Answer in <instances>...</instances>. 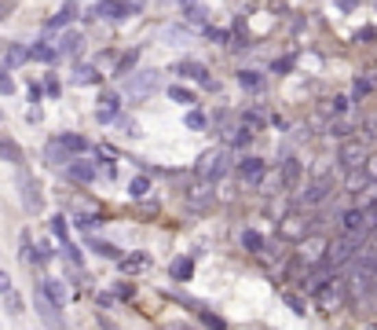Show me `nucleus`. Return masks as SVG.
I'll use <instances>...</instances> for the list:
<instances>
[{"label": "nucleus", "instance_id": "f257e3e1", "mask_svg": "<svg viewBox=\"0 0 377 330\" xmlns=\"http://www.w3.org/2000/svg\"><path fill=\"white\" fill-rule=\"evenodd\" d=\"M161 84V73L158 70H143V73H132V78H125V99L132 103H143L150 92H154Z\"/></svg>", "mask_w": 377, "mask_h": 330}, {"label": "nucleus", "instance_id": "f03ea898", "mask_svg": "<svg viewBox=\"0 0 377 330\" xmlns=\"http://www.w3.org/2000/svg\"><path fill=\"white\" fill-rule=\"evenodd\" d=\"M359 246H363V242H359V239H348V235H337V239H333V242H330V250H326V264H330V268H333V272H337V268H344V264H348V261L355 257V253H359Z\"/></svg>", "mask_w": 377, "mask_h": 330}, {"label": "nucleus", "instance_id": "7ed1b4c3", "mask_svg": "<svg viewBox=\"0 0 377 330\" xmlns=\"http://www.w3.org/2000/svg\"><path fill=\"white\" fill-rule=\"evenodd\" d=\"M228 162H231V151H212V154L202 158L198 176L206 180V184H212V180H220L223 173H228Z\"/></svg>", "mask_w": 377, "mask_h": 330}, {"label": "nucleus", "instance_id": "20e7f679", "mask_svg": "<svg viewBox=\"0 0 377 330\" xmlns=\"http://www.w3.org/2000/svg\"><path fill=\"white\" fill-rule=\"evenodd\" d=\"M143 4H92L88 15L92 19H110V23H121L125 15H139Z\"/></svg>", "mask_w": 377, "mask_h": 330}, {"label": "nucleus", "instance_id": "39448f33", "mask_svg": "<svg viewBox=\"0 0 377 330\" xmlns=\"http://www.w3.org/2000/svg\"><path fill=\"white\" fill-rule=\"evenodd\" d=\"M19 191H23L26 213H37V209H40V187H37V180L29 176L26 169H19Z\"/></svg>", "mask_w": 377, "mask_h": 330}, {"label": "nucleus", "instance_id": "423d86ee", "mask_svg": "<svg viewBox=\"0 0 377 330\" xmlns=\"http://www.w3.org/2000/svg\"><path fill=\"white\" fill-rule=\"evenodd\" d=\"M337 162H341L344 169H348V173H363V165L370 162V158H366V151H363V147L352 140V143H344V147H341Z\"/></svg>", "mask_w": 377, "mask_h": 330}, {"label": "nucleus", "instance_id": "0eeeda50", "mask_svg": "<svg viewBox=\"0 0 377 330\" xmlns=\"http://www.w3.org/2000/svg\"><path fill=\"white\" fill-rule=\"evenodd\" d=\"M330 176H315L311 180V184L304 187V195H300V202H304V206H319V202H326L330 198Z\"/></svg>", "mask_w": 377, "mask_h": 330}, {"label": "nucleus", "instance_id": "6e6552de", "mask_svg": "<svg viewBox=\"0 0 377 330\" xmlns=\"http://www.w3.org/2000/svg\"><path fill=\"white\" fill-rule=\"evenodd\" d=\"M37 312H40V319L51 327V330H62V319H59V305L51 301V297L45 294V290H37Z\"/></svg>", "mask_w": 377, "mask_h": 330}, {"label": "nucleus", "instance_id": "1a4fd4ad", "mask_svg": "<svg viewBox=\"0 0 377 330\" xmlns=\"http://www.w3.org/2000/svg\"><path fill=\"white\" fill-rule=\"evenodd\" d=\"M239 176L245 180V184H260V180L267 176V165L260 162V158H242V162H239Z\"/></svg>", "mask_w": 377, "mask_h": 330}, {"label": "nucleus", "instance_id": "9d476101", "mask_svg": "<svg viewBox=\"0 0 377 330\" xmlns=\"http://www.w3.org/2000/svg\"><path fill=\"white\" fill-rule=\"evenodd\" d=\"M81 48H84V34H77V30H66V34H62V40H59V56L77 59Z\"/></svg>", "mask_w": 377, "mask_h": 330}, {"label": "nucleus", "instance_id": "9b49d317", "mask_svg": "<svg viewBox=\"0 0 377 330\" xmlns=\"http://www.w3.org/2000/svg\"><path fill=\"white\" fill-rule=\"evenodd\" d=\"M66 176L77 180V184H92V180H95V165L92 162H70L66 165Z\"/></svg>", "mask_w": 377, "mask_h": 330}, {"label": "nucleus", "instance_id": "f8f14e48", "mask_svg": "<svg viewBox=\"0 0 377 330\" xmlns=\"http://www.w3.org/2000/svg\"><path fill=\"white\" fill-rule=\"evenodd\" d=\"M180 73H183V78H195V81H202L206 89H212V84H217V81L209 78V70L202 67V62H180Z\"/></svg>", "mask_w": 377, "mask_h": 330}, {"label": "nucleus", "instance_id": "ddd939ff", "mask_svg": "<svg viewBox=\"0 0 377 330\" xmlns=\"http://www.w3.org/2000/svg\"><path fill=\"white\" fill-rule=\"evenodd\" d=\"M212 184H198V187H191V195H187V202H191V209H209L212 206Z\"/></svg>", "mask_w": 377, "mask_h": 330}, {"label": "nucleus", "instance_id": "4468645a", "mask_svg": "<svg viewBox=\"0 0 377 330\" xmlns=\"http://www.w3.org/2000/svg\"><path fill=\"white\" fill-rule=\"evenodd\" d=\"M59 147H66V151H73V154H84L92 143L84 140L81 132H62V136H59Z\"/></svg>", "mask_w": 377, "mask_h": 330}, {"label": "nucleus", "instance_id": "2eb2a0df", "mask_svg": "<svg viewBox=\"0 0 377 330\" xmlns=\"http://www.w3.org/2000/svg\"><path fill=\"white\" fill-rule=\"evenodd\" d=\"M40 290H45L56 305H66V301H70V290H66L59 279H45V283H40Z\"/></svg>", "mask_w": 377, "mask_h": 330}, {"label": "nucleus", "instance_id": "dca6fc26", "mask_svg": "<svg viewBox=\"0 0 377 330\" xmlns=\"http://www.w3.org/2000/svg\"><path fill=\"white\" fill-rule=\"evenodd\" d=\"M26 59H29V48H23V45H8V51H4V70L23 67Z\"/></svg>", "mask_w": 377, "mask_h": 330}, {"label": "nucleus", "instance_id": "f3484780", "mask_svg": "<svg viewBox=\"0 0 377 330\" xmlns=\"http://www.w3.org/2000/svg\"><path fill=\"white\" fill-rule=\"evenodd\" d=\"M117 268H121V272H143V268H150V253H132V257H121V261H117Z\"/></svg>", "mask_w": 377, "mask_h": 330}, {"label": "nucleus", "instance_id": "a211bd4d", "mask_svg": "<svg viewBox=\"0 0 377 330\" xmlns=\"http://www.w3.org/2000/svg\"><path fill=\"white\" fill-rule=\"evenodd\" d=\"M29 59H37V62H56V59H59V48H56V45H45V40H40V45L29 48Z\"/></svg>", "mask_w": 377, "mask_h": 330}, {"label": "nucleus", "instance_id": "6ab92c4d", "mask_svg": "<svg viewBox=\"0 0 377 330\" xmlns=\"http://www.w3.org/2000/svg\"><path fill=\"white\" fill-rule=\"evenodd\" d=\"M239 84H242L245 92H260L264 89V78L256 70H239Z\"/></svg>", "mask_w": 377, "mask_h": 330}, {"label": "nucleus", "instance_id": "aec40b11", "mask_svg": "<svg viewBox=\"0 0 377 330\" xmlns=\"http://www.w3.org/2000/svg\"><path fill=\"white\" fill-rule=\"evenodd\" d=\"M191 275H195V261H191V257H180V261H172V279L187 283Z\"/></svg>", "mask_w": 377, "mask_h": 330}, {"label": "nucleus", "instance_id": "412c9836", "mask_svg": "<svg viewBox=\"0 0 377 330\" xmlns=\"http://www.w3.org/2000/svg\"><path fill=\"white\" fill-rule=\"evenodd\" d=\"M169 99H172V103H183V106H195L198 95L191 92V89H183V84H172V89H169Z\"/></svg>", "mask_w": 377, "mask_h": 330}, {"label": "nucleus", "instance_id": "4be33fe9", "mask_svg": "<svg viewBox=\"0 0 377 330\" xmlns=\"http://www.w3.org/2000/svg\"><path fill=\"white\" fill-rule=\"evenodd\" d=\"M73 15H77V4H62V8H59V15H56V19H48V30H59V26H66Z\"/></svg>", "mask_w": 377, "mask_h": 330}, {"label": "nucleus", "instance_id": "5701e85b", "mask_svg": "<svg viewBox=\"0 0 377 330\" xmlns=\"http://www.w3.org/2000/svg\"><path fill=\"white\" fill-rule=\"evenodd\" d=\"M88 246H92V253H99V257L121 261V250H117V246H110V242H99V239H95V235H92V242H88Z\"/></svg>", "mask_w": 377, "mask_h": 330}, {"label": "nucleus", "instance_id": "b1692460", "mask_svg": "<svg viewBox=\"0 0 377 330\" xmlns=\"http://www.w3.org/2000/svg\"><path fill=\"white\" fill-rule=\"evenodd\" d=\"M73 81H77V84H95V81H99V70L88 67V62H81V67L73 70Z\"/></svg>", "mask_w": 377, "mask_h": 330}, {"label": "nucleus", "instance_id": "393cba45", "mask_svg": "<svg viewBox=\"0 0 377 330\" xmlns=\"http://www.w3.org/2000/svg\"><path fill=\"white\" fill-rule=\"evenodd\" d=\"M282 235H286V239H297V235H300V239H304V235H308V228H304V220H297V217H289V220H282Z\"/></svg>", "mask_w": 377, "mask_h": 330}, {"label": "nucleus", "instance_id": "a878e982", "mask_svg": "<svg viewBox=\"0 0 377 330\" xmlns=\"http://www.w3.org/2000/svg\"><path fill=\"white\" fill-rule=\"evenodd\" d=\"M242 246L250 253H264V235L260 231H242Z\"/></svg>", "mask_w": 377, "mask_h": 330}, {"label": "nucleus", "instance_id": "bb28decb", "mask_svg": "<svg viewBox=\"0 0 377 330\" xmlns=\"http://www.w3.org/2000/svg\"><path fill=\"white\" fill-rule=\"evenodd\" d=\"M297 173H300V162H297V158H286V165H282V184L293 187V184H297Z\"/></svg>", "mask_w": 377, "mask_h": 330}, {"label": "nucleus", "instance_id": "cd10ccee", "mask_svg": "<svg viewBox=\"0 0 377 330\" xmlns=\"http://www.w3.org/2000/svg\"><path fill=\"white\" fill-rule=\"evenodd\" d=\"M0 158H8V162H15V165H23V151L12 143V140H0Z\"/></svg>", "mask_w": 377, "mask_h": 330}, {"label": "nucleus", "instance_id": "c85d7f7f", "mask_svg": "<svg viewBox=\"0 0 377 330\" xmlns=\"http://www.w3.org/2000/svg\"><path fill=\"white\" fill-rule=\"evenodd\" d=\"M136 59H139V51H136V48L128 51V56H121V59H117V78H125V73L136 67Z\"/></svg>", "mask_w": 377, "mask_h": 330}, {"label": "nucleus", "instance_id": "c756f323", "mask_svg": "<svg viewBox=\"0 0 377 330\" xmlns=\"http://www.w3.org/2000/svg\"><path fill=\"white\" fill-rule=\"evenodd\" d=\"M147 191H150V180L147 176H136L132 184H128V195H132V198H143Z\"/></svg>", "mask_w": 377, "mask_h": 330}, {"label": "nucleus", "instance_id": "7c9ffc66", "mask_svg": "<svg viewBox=\"0 0 377 330\" xmlns=\"http://www.w3.org/2000/svg\"><path fill=\"white\" fill-rule=\"evenodd\" d=\"M180 12H183V15H187V19H191V23H202V15H206V8H202V4H183V8H180Z\"/></svg>", "mask_w": 377, "mask_h": 330}, {"label": "nucleus", "instance_id": "2f4dec72", "mask_svg": "<svg viewBox=\"0 0 377 330\" xmlns=\"http://www.w3.org/2000/svg\"><path fill=\"white\" fill-rule=\"evenodd\" d=\"M51 228H56V235L62 239V246H70V231H66V217H56V220H51Z\"/></svg>", "mask_w": 377, "mask_h": 330}, {"label": "nucleus", "instance_id": "473e14b6", "mask_svg": "<svg viewBox=\"0 0 377 330\" xmlns=\"http://www.w3.org/2000/svg\"><path fill=\"white\" fill-rule=\"evenodd\" d=\"M12 92H15V81L8 78V70H4V67H0V95H12Z\"/></svg>", "mask_w": 377, "mask_h": 330}, {"label": "nucleus", "instance_id": "72a5a7b5", "mask_svg": "<svg viewBox=\"0 0 377 330\" xmlns=\"http://www.w3.org/2000/svg\"><path fill=\"white\" fill-rule=\"evenodd\" d=\"M187 125H191V129H206V114H202V110H191V114H187Z\"/></svg>", "mask_w": 377, "mask_h": 330}, {"label": "nucleus", "instance_id": "f704fd0d", "mask_svg": "<svg viewBox=\"0 0 377 330\" xmlns=\"http://www.w3.org/2000/svg\"><path fill=\"white\" fill-rule=\"evenodd\" d=\"M286 305H289V308H293V312H297V316H304V301H300V297H297V294H286Z\"/></svg>", "mask_w": 377, "mask_h": 330}, {"label": "nucleus", "instance_id": "c9c22d12", "mask_svg": "<svg viewBox=\"0 0 377 330\" xmlns=\"http://www.w3.org/2000/svg\"><path fill=\"white\" fill-rule=\"evenodd\" d=\"M202 319H206V323H209L212 330H223V327H228V323H223L220 316H212V312H206V316H202Z\"/></svg>", "mask_w": 377, "mask_h": 330}, {"label": "nucleus", "instance_id": "e433bc0d", "mask_svg": "<svg viewBox=\"0 0 377 330\" xmlns=\"http://www.w3.org/2000/svg\"><path fill=\"white\" fill-rule=\"evenodd\" d=\"M40 95H45V89H40V84L34 81V84H29V99H34V103H40Z\"/></svg>", "mask_w": 377, "mask_h": 330}, {"label": "nucleus", "instance_id": "4c0bfd02", "mask_svg": "<svg viewBox=\"0 0 377 330\" xmlns=\"http://www.w3.org/2000/svg\"><path fill=\"white\" fill-rule=\"evenodd\" d=\"M0 294H4V297H8V294H12V279H8V275H4V272H0Z\"/></svg>", "mask_w": 377, "mask_h": 330}, {"label": "nucleus", "instance_id": "58836bf2", "mask_svg": "<svg viewBox=\"0 0 377 330\" xmlns=\"http://www.w3.org/2000/svg\"><path fill=\"white\" fill-rule=\"evenodd\" d=\"M370 92V81H355V99H359V95H366Z\"/></svg>", "mask_w": 377, "mask_h": 330}, {"label": "nucleus", "instance_id": "ea45409f", "mask_svg": "<svg viewBox=\"0 0 377 330\" xmlns=\"http://www.w3.org/2000/svg\"><path fill=\"white\" fill-rule=\"evenodd\" d=\"M333 110L344 114V110H348V99H344V95H337V99H333Z\"/></svg>", "mask_w": 377, "mask_h": 330}, {"label": "nucleus", "instance_id": "a19ab883", "mask_svg": "<svg viewBox=\"0 0 377 330\" xmlns=\"http://www.w3.org/2000/svg\"><path fill=\"white\" fill-rule=\"evenodd\" d=\"M366 176L377 180V158H370V162H366Z\"/></svg>", "mask_w": 377, "mask_h": 330}, {"label": "nucleus", "instance_id": "79ce46f5", "mask_svg": "<svg viewBox=\"0 0 377 330\" xmlns=\"http://www.w3.org/2000/svg\"><path fill=\"white\" fill-rule=\"evenodd\" d=\"M99 121H114V106H103V110H99Z\"/></svg>", "mask_w": 377, "mask_h": 330}, {"label": "nucleus", "instance_id": "37998d69", "mask_svg": "<svg viewBox=\"0 0 377 330\" xmlns=\"http://www.w3.org/2000/svg\"><path fill=\"white\" fill-rule=\"evenodd\" d=\"M289 67H293V62H289V59H278V62H275V73H286Z\"/></svg>", "mask_w": 377, "mask_h": 330}, {"label": "nucleus", "instance_id": "c03bdc74", "mask_svg": "<svg viewBox=\"0 0 377 330\" xmlns=\"http://www.w3.org/2000/svg\"><path fill=\"white\" fill-rule=\"evenodd\" d=\"M45 92H48V95H59V81H56V78H51V81L45 84Z\"/></svg>", "mask_w": 377, "mask_h": 330}, {"label": "nucleus", "instance_id": "a18cd8bd", "mask_svg": "<svg viewBox=\"0 0 377 330\" xmlns=\"http://www.w3.org/2000/svg\"><path fill=\"white\" fill-rule=\"evenodd\" d=\"M12 15V4H0V19H8Z\"/></svg>", "mask_w": 377, "mask_h": 330}, {"label": "nucleus", "instance_id": "49530a36", "mask_svg": "<svg viewBox=\"0 0 377 330\" xmlns=\"http://www.w3.org/2000/svg\"><path fill=\"white\" fill-rule=\"evenodd\" d=\"M165 330H195V327H183V323H172V327H165Z\"/></svg>", "mask_w": 377, "mask_h": 330}, {"label": "nucleus", "instance_id": "de8ad7c7", "mask_svg": "<svg viewBox=\"0 0 377 330\" xmlns=\"http://www.w3.org/2000/svg\"><path fill=\"white\" fill-rule=\"evenodd\" d=\"M103 330H114V323H106V319H103Z\"/></svg>", "mask_w": 377, "mask_h": 330}, {"label": "nucleus", "instance_id": "09e8293b", "mask_svg": "<svg viewBox=\"0 0 377 330\" xmlns=\"http://www.w3.org/2000/svg\"><path fill=\"white\" fill-rule=\"evenodd\" d=\"M0 48H8V45H0Z\"/></svg>", "mask_w": 377, "mask_h": 330}, {"label": "nucleus", "instance_id": "8fccbe9b", "mask_svg": "<svg viewBox=\"0 0 377 330\" xmlns=\"http://www.w3.org/2000/svg\"><path fill=\"white\" fill-rule=\"evenodd\" d=\"M0 118H4V114H0Z\"/></svg>", "mask_w": 377, "mask_h": 330}]
</instances>
